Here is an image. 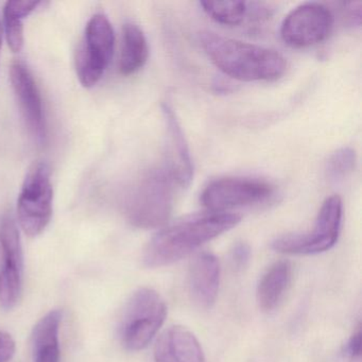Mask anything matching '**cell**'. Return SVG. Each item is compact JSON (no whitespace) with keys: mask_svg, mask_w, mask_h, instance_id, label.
Masks as SVG:
<instances>
[{"mask_svg":"<svg viewBox=\"0 0 362 362\" xmlns=\"http://www.w3.org/2000/svg\"><path fill=\"white\" fill-rule=\"evenodd\" d=\"M62 313L52 310L42 317L33 334V360L35 362H60V330Z\"/></svg>","mask_w":362,"mask_h":362,"instance_id":"15","label":"cell"},{"mask_svg":"<svg viewBox=\"0 0 362 362\" xmlns=\"http://www.w3.org/2000/svg\"><path fill=\"white\" fill-rule=\"evenodd\" d=\"M361 328L358 327L354 332L353 336L349 338V342L345 346V354L351 362H360L361 358Z\"/></svg>","mask_w":362,"mask_h":362,"instance_id":"22","label":"cell"},{"mask_svg":"<svg viewBox=\"0 0 362 362\" xmlns=\"http://www.w3.org/2000/svg\"><path fill=\"white\" fill-rule=\"evenodd\" d=\"M166 317V303L156 290H137L129 300L120 323L122 344L129 351L145 349L153 340Z\"/></svg>","mask_w":362,"mask_h":362,"instance_id":"4","label":"cell"},{"mask_svg":"<svg viewBox=\"0 0 362 362\" xmlns=\"http://www.w3.org/2000/svg\"><path fill=\"white\" fill-rule=\"evenodd\" d=\"M334 26V16L323 4L306 3L292 10L281 26V37L287 45L306 48L327 39Z\"/></svg>","mask_w":362,"mask_h":362,"instance_id":"9","label":"cell"},{"mask_svg":"<svg viewBox=\"0 0 362 362\" xmlns=\"http://www.w3.org/2000/svg\"><path fill=\"white\" fill-rule=\"evenodd\" d=\"M114 45L115 35L107 16H93L86 25L76 60L78 79L84 88H93L100 81L113 57Z\"/></svg>","mask_w":362,"mask_h":362,"instance_id":"7","label":"cell"},{"mask_svg":"<svg viewBox=\"0 0 362 362\" xmlns=\"http://www.w3.org/2000/svg\"><path fill=\"white\" fill-rule=\"evenodd\" d=\"M274 188L262 180L250 177H221L211 182L201 194V202L207 211L226 213L237 207L264 202Z\"/></svg>","mask_w":362,"mask_h":362,"instance_id":"8","label":"cell"},{"mask_svg":"<svg viewBox=\"0 0 362 362\" xmlns=\"http://www.w3.org/2000/svg\"><path fill=\"white\" fill-rule=\"evenodd\" d=\"M1 41H3V25L0 21V48H1Z\"/></svg>","mask_w":362,"mask_h":362,"instance_id":"26","label":"cell"},{"mask_svg":"<svg viewBox=\"0 0 362 362\" xmlns=\"http://www.w3.org/2000/svg\"><path fill=\"white\" fill-rule=\"evenodd\" d=\"M41 5V1H28V0H12L6 4V11L22 18L23 20L30 16L37 7Z\"/></svg>","mask_w":362,"mask_h":362,"instance_id":"21","label":"cell"},{"mask_svg":"<svg viewBox=\"0 0 362 362\" xmlns=\"http://www.w3.org/2000/svg\"><path fill=\"white\" fill-rule=\"evenodd\" d=\"M291 275L288 262H275L262 275L257 286V302L262 310L270 313L279 306L289 288Z\"/></svg>","mask_w":362,"mask_h":362,"instance_id":"16","label":"cell"},{"mask_svg":"<svg viewBox=\"0 0 362 362\" xmlns=\"http://www.w3.org/2000/svg\"><path fill=\"white\" fill-rule=\"evenodd\" d=\"M24 256L20 232L11 216L0 223V304L11 309L22 293Z\"/></svg>","mask_w":362,"mask_h":362,"instance_id":"10","label":"cell"},{"mask_svg":"<svg viewBox=\"0 0 362 362\" xmlns=\"http://www.w3.org/2000/svg\"><path fill=\"white\" fill-rule=\"evenodd\" d=\"M200 6L209 18L226 26H238L247 16L245 1H202Z\"/></svg>","mask_w":362,"mask_h":362,"instance_id":"18","label":"cell"},{"mask_svg":"<svg viewBox=\"0 0 362 362\" xmlns=\"http://www.w3.org/2000/svg\"><path fill=\"white\" fill-rule=\"evenodd\" d=\"M149 56L145 33L137 25L127 23L122 29V54L119 71L122 75L131 76L143 69Z\"/></svg>","mask_w":362,"mask_h":362,"instance_id":"17","label":"cell"},{"mask_svg":"<svg viewBox=\"0 0 362 362\" xmlns=\"http://www.w3.org/2000/svg\"><path fill=\"white\" fill-rule=\"evenodd\" d=\"M175 185V179L165 166L146 171L127 198L129 221L141 228L165 226L173 211Z\"/></svg>","mask_w":362,"mask_h":362,"instance_id":"3","label":"cell"},{"mask_svg":"<svg viewBox=\"0 0 362 362\" xmlns=\"http://www.w3.org/2000/svg\"><path fill=\"white\" fill-rule=\"evenodd\" d=\"M342 216L340 197H329L322 204L313 230L279 237L273 241L272 249L291 255H315L328 251L338 241Z\"/></svg>","mask_w":362,"mask_h":362,"instance_id":"5","label":"cell"},{"mask_svg":"<svg viewBox=\"0 0 362 362\" xmlns=\"http://www.w3.org/2000/svg\"><path fill=\"white\" fill-rule=\"evenodd\" d=\"M250 255H251V250H250L249 245L245 243H236L234 249L232 250L230 258L236 268L243 269L249 262Z\"/></svg>","mask_w":362,"mask_h":362,"instance_id":"23","label":"cell"},{"mask_svg":"<svg viewBox=\"0 0 362 362\" xmlns=\"http://www.w3.org/2000/svg\"><path fill=\"white\" fill-rule=\"evenodd\" d=\"M357 156L355 150L343 147L330 156L326 164V175L332 183L338 184L355 169Z\"/></svg>","mask_w":362,"mask_h":362,"instance_id":"19","label":"cell"},{"mask_svg":"<svg viewBox=\"0 0 362 362\" xmlns=\"http://www.w3.org/2000/svg\"><path fill=\"white\" fill-rule=\"evenodd\" d=\"M361 1L343 4L347 18L351 21V24L357 27H360V25H361Z\"/></svg>","mask_w":362,"mask_h":362,"instance_id":"25","label":"cell"},{"mask_svg":"<svg viewBox=\"0 0 362 362\" xmlns=\"http://www.w3.org/2000/svg\"><path fill=\"white\" fill-rule=\"evenodd\" d=\"M54 188L52 170L46 163L29 169L18 200V215L25 234L39 236L52 220Z\"/></svg>","mask_w":362,"mask_h":362,"instance_id":"6","label":"cell"},{"mask_svg":"<svg viewBox=\"0 0 362 362\" xmlns=\"http://www.w3.org/2000/svg\"><path fill=\"white\" fill-rule=\"evenodd\" d=\"M156 362H205L200 342L183 326H171L156 341Z\"/></svg>","mask_w":362,"mask_h":362,"instance_id":"14","label":"cell"},{"mask_svg":"<svg viewBox=\"0 0 362 362\" xmlns=\"http://www.w3.org/2000/svg\"><path fill=\"white\" fill-rule=\"evenodd\" d=\"M220 264L214 254H199L188 271V289L192 300L202 308H211L217 300Z\"/></svg>","mask_w":362,"mask_h":362,"instance_id":"13","label":"cell"},{"mask_svg":"<svg viewBox=\"0 0 362 362\" xmlns=\"http://www.w3.org/2000/svg\"><path fill=\"white\" fill-rule=\"evenodd\" d=\"M162 112L167 137V158L164 166L168 169L177 185L187 187L194 177V163L187 141L173 107L168 103H163Z\"/></svg>","mask_w":362,"mask_h":362,"instance_id":"12","label":"cell"},{"mask_svg":"<svg viewBox=\"0 0 362 362\" xmlns=\"http://www.w3.org/2000/svg\"><path fill=\"white\" fill-rule=\"evenodd\" d=\"M201 46L211 62L228 77L239 81H272L287 69L279 52L230 39L211 31L200 33Z\"/></svg>","mask_w":362,"mask_h":362,"instance_id":"2","label":"cell"},{"mask_svg":"<svg viewBox=\"0 0 362 362\" xmlns=\"http://www.w3.org/2000/svg\"><path fill=\"white\" fill-rule=\"evenodd\" d=\"M6 37L13 52H20L24 47V23L23 18L4 10Z\"/></svg>","mask_w":362,"mask_h":362,"instance_id":"20","label":"cell"},{"mask_svg":"<svg viewBox=\"0 0 362 362\" xmlns=\"http://www.w3.org/2000/svg\"><path fill=\"white\" fill-rule=\"evenodd\" d=\"M240 221L236 214L211 211L181 218L152 237L144 251V264L160 268L175 264Z\"/></svg>","mask_w":362,"mask_h":362,"instance_id":"1","label":"cell"},{"mask_svg":"<svg viewBox=\"0 0 362 362\" xmlns=\"http://www.w3.org/2000/svg\"><path fill=\"white\" fill-rule=\"evenodd\" d=\"M10 78L29 131L37 143H43L47 137V124L43 99L33 73L24 63L16 62L10 69Z\"/></svg>","mask_w":362,"mask_h":362,"instance_id":"11","label":"cell"},{"mask_svg":"<svg viewBox=\"0 0 362 362\" xmlns=\"http://www.w3.org/2000/svg\"><path fill=\"white\" fill-rule=\"evenodd\" d=\"M16 351V342L7 332H0V362H8Z\"/></svg>","mask_w":362,"mask_h":362,"instance_id":"24","label":"cell"}]
</instances>
